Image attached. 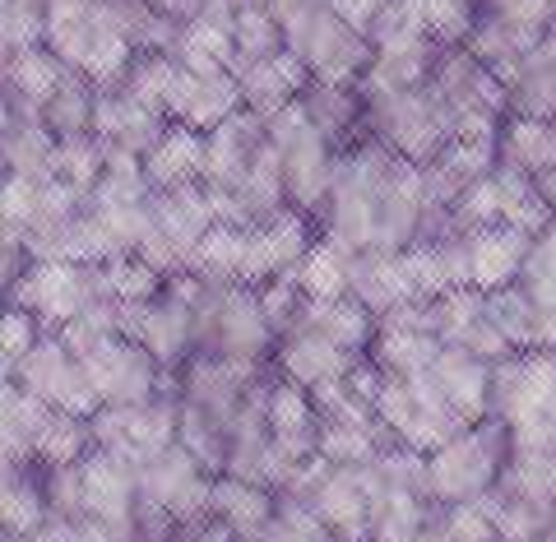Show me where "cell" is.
<instances>
[{
    "label": "cell",
    "instance_id": "cell-1",
    "mask_svg": "<svg viewBox=\"0 0 556 542\" xmlns=\"http://www.w3.org/2000/svg\"><path fill=\"white\" fill-rule=\"evenodd\" d=\"M422 93L450 139H492L501 135V116L510 112V89L468 47L445 51Z\"/></svg>",
    "mask_w": 556,
    "mask_h": 542
},
{
    "label": "cell",
    "instance_id": "cell-2",
    "mask_svg": "<svg viewBox=\"0 0 556 542\" xmlns=\"http://www.w3.org/2000/svg\"><path fill=\"white\" fill-rule=\"evenodd\" d=\"M510 427L486 417V423L459 431L437 454H427L431 468V501L437 505H473L492 496L510 468Z\"/></svg>",
    "mask_w": 556,
    "mask_h": 542
},
{
    "label": "cell",
    "instance_id": "cell-3",
    "mask_svg": "<svg viewBox=\"0 0 556 542\" xmlns=\"http://www.w3.org/2000/svg\"><path fill=\"white\" fill-rule=\"evenodd\" d=\"M172 445H181V394H159L139 408H102L93 417V450L116 454L130 468L153 464Z\"/></svg>",
    "mask_w": 556,
    "mask_h": 542
},
{
    "label": "cell",
    "instance_id": "cell-4",
    "mask_svg": "<svg viewBox=\"0 0 556 542\" xmlns=\"http://www.w3.org/2000/svg\"><path fill=\"white\" fill-rule=\"evenodd\" d=\"M214 474L186 445H172L153 464L139 468V511L181 524L214 519Z\"/></svg>",
    "mask_w": 556,
    "mask_h": 542
},
{
    "label": "cell",
    "instance_id": "cell-5",
    "mask_svg": "<svg viewBox=\"0 0 556 542\" xmlns=\"http://www.w3.org/2000/svg\"><path fill=\"white\" fill-rule=\"evenodd\" d=\"M10 306H24L28 316H38L47 335H61L70 320H79V311L102 297L98 269H79V265H61V260H33L28 274L14 283Z\"/></svg>",
    "mask_w": 556,
    "mask_h": 542
},
{
    "label": "cell",
    "instance_id": "cell-6",
    "mask_svg": "<svg viewBox=\"0 0 556 542\" xmlns=\"http://www.w3.org/2000/svg\"><path fill=\"white\" fill-rule=\"evenodd\" d=\"M84 371H89L93 390L102 399V408H139V404H153L167 385V371L144 343H135L126 335H116L108 343H98L89 357H79Z\"/></svg>",
    "mask_w": 556,
    "mask_h": 542
},
{
    "label": "cell",
    "instance_id": "cell-7",
    "mask_svg": "<svg viewBox=\"0 0 556 542\" xmlns=\"http://www.w3.org/2000/svg\"><path fill=\"white\" fill-rule=\"evenodd\" d=\"M367 121H371L380 144L394 149L399 159H408L413 167H427L450 144L441 116L427 102L422 89H413V93H367Z\"/></svg>",
    "mask_w": 556,
    "mask_h": 542
},
{
    "label": "cell",
    "instance_id": "cell-8",
    "mask_svg": "<svg viewBox=\"0 0 556 542\" xmlns=\"http://www.w3.org/2000/svg\"><path fill=\"white\" fill-rule=\"evenodd\" d=\"M14 380L56 413H75V417H89V423L102 413V399L93 390L89 371H84V362L61 343V335H42V343L33 348V357L20 366Z\"/></svg>",
    "mask_w": 556,
    "mask_h": 542
},
{
    "label": "cell",
    "instance_id": "cell-9",
    "mask_svg": "<svg viewBox=\"0 0 556 542\" xmlns=\"http://www.w3.org/2000/svg\"><path fill=\"white\" fill-rule=\"evenodd\" d=\"M556 404V353H515L492 366V417L529 427Z\"/></svg>",
    "mask_w": 556,
    "mask_h": 542
},
{
    "label": "cell",
    "instance_id": "cell-10",
    "mask_svg": "<svg viewBox=\"0 0 556 542\" xmlns=\"http://www.w3.org/2000/svg\"><path fill=\"white\" fill-rule=\"evenodd\" d=\"M311 247H316V241H311V223L302 209H283V214L265 218L251 232V255H247V269H241V283L265 288L283 274H298Z\"/></svg>",
    "mask_w": 556,
    "mask_h": 542
},
{
    "label": "cell",
    "instance_id": "cell-11",
    "mask_svg": "<svg viewBox=\"0 0 556 542\" xmlns=\"http://www.w3.org/2000/svg\"><path fill=\"white\" fill-rule=\"evenodd\" d=\"M306 505L320 515V524L339 542H371L376 501L367 492V482H362V468H329Z\"/></svg>",
    "mask_w": 556,
    "mask_h": 542
},
{
    "label": "cell",
    "instance_id": "cell-12",
    "mask_svg": "<svg viewBox=\"0 0 556 542\" xmlns=\"http://www.w3.org/2000/svg\"><path fill=\"white\" fill-rule=\"evenodd\" d=\"M265 121L255 112L241 108L232 121H223V126L208 135V172H204V186L208 190H223V196H237L241 186H247L251 167H255V153L265 149Z\"/></svg>",
    "mask_w": 556,
    "mask_h": 542
},
{
    "label": "cell",
    "instance_id": "cell-13",
    "mask_svg": "<svg viewBox=\"0 0 556 542\" xmlns=\"http://www.w3.org/2000/svg\"><path fill=\"white\" fill-rule=\"evenodd\" d=\"M247 102H241V79L237 75H190L181 70L177 84H172V98H167V121L177 126H190L200 135H214L223 121H232Z\"/></svg>",
    "mask_w": 556,
    "mask_h": 542
},
{
    "label": "cell",
    "instance_id": "cell-14",
    "mask_svg": "<svg viewBox=\"0 0 556 542\" xmlns=\"http://www.w3.org/2000/svg\"><path fill=\"white\" fill-rule=\"evenodd\" d=\"M265 417H269V431L278 450H288L298 464L316 459L320 450V408L311 390H302L298 380L288 376H274L269 390H265Z\"/></svg>",
    "mask_w": 556,
    "mask_h": 542
},
{
    "label": "cell",
    "instance_id": "cell-15",
    "mask_svg": "<svg viewBox=\"0 0 556 542\" xmlns=\"http://www.w3.org/2000/svg\"><path fill=\"white\" fill-rule=\"evenodd\" d=\"M464 237H468V265H473L478 292H501L519 283V274H525L533 255L529 232H519L510 223H496V227H478V232H464Z\"/></svg>",
    "mask_w": 556,
    "mask_h": 542
},
{
    "label": "cell",
    "instance_id": "cell-16",
    "mask_svg": "<svg viewBox=\"0 0 556 542\" xmlns=\"http://www.w3.org/2000/svg\"><path fill=\"white\" fill-rule=\"evenodd\" d=\"M93 135L108 149L135 153V159H149L159 149V139L167 135V116L149 112L144 102H135L130 93H98V112H93Z\"/></svg>",
    "mask_w": 556,
    "mask_h": 542
},
{
    "label": "cell",
    "instance_id": "cell-17",
    "mask_svg": "<svg viewBox=\"0 0 556 542\" xmlns=\"http://www.w3.org/2000/svg\"><path fill=\"white\" fill-rule=\"evenodd\" d=\"M75 84H89L84 75H75L51 47H33V51H20V56H5V89L10 98L5 102H20L28 112H47L65 89Z\"/></svg>",
    "mask_w": 556,
    "mask_h": 542
},
{
    "label": "cell",
    "instance_id": "cell-18",
    "mask_svg": "<svg viewBox=\"0 0 556 542\" xmlns=\"http://www.w3.org/2000/svg\"><path fill=\"white\" fill-rule=\"evenodd\" d=\"M311 84H316V75L306 70V61L283 47L278 56L260 61L241 75V102H247V112H255L260 121H274L283 108H292Z\"/></svg>",
    "mask_w": 556,
    "mask_h": 542
},
{
    "label": "cell",
    "instance_id": "cell-19",
    "mask_svg": "<svg viewBox=\"0 0 556 542\" xmlns=\"http://www.w3.org/2000/svg\"><path fill=\"white\" fill-rule=\"evenodd\" d=\"M357 362L362 357L343 353L339 343H329L325 335H316V329H298V335H288L278 343V366H283V376L298 380L311 394L325 390V385H343L353 376Z\"/></svg>",
    "mask_w": 556,
    "mask_h": 542
},
{
    "label": "cell",
    "instance_id": "cell-20",
    "mask_svg": "<svg viewBox=\"0 0 556 542\" xmlns=\"http://www.w3.org/2000/svg\"><path fill=\"white\" fill-rule=\"evenodd\" d=\"M153 227L177 247V255L190 265V255H195L200 241L218 227V214H214V196H208V186H181V190H163L159 200H153Z\"/></svg>",
    "mask_w": 556,
    "mask_h": 542
},
{
    "label": "cell",
    "instance_id": "cell-21",
    "mask_svg": "<svg viewBox=\"0 0 556 542\" xmlns=\"http://www.w3.org/2000/svg\"><path fill=\"white\" fill-rule=\"evenodd\" d=\"M431 376L450 399V408L464 417V427H478L492 417V362L464 353V348H445L431 366Z\"/></svg>",
    "mask_w": 556,
    "mask_h": 542
},
{
    "label": "cell",
    "instance_id": "cell-22",
    "mask_svg": "<svg viewBox=\"0 0 556 542\" xmlns=\"http://www.w3.org/2000/svg\"><path fill=\"white\" fill-rule=\"evenodd\" d=\"M208 172V135L190 130V126H177L172 121L167 135L159 139V149L144 159V177L149 186L159 190H181V186H200Z\"/></svg>",
    "mask_w": 556,
    "mask_h": 542
},
{
    "label": "cell",
    "instance_id": "cell-23",
    "mask_svg": "<svg viewBox=\"0 0 556 542\" xmlns=\"http://www.w3.org/2000/svg\"><path fill=\"white\" fill-rule=\"evenodd\" d=\"M274 515H278V492H269V487L247 482V478H232V474H223L214 482V519L237 542L260 538L274 524Z\"/></svg>",
    "mask_w": 556,
    "mask_h": 542
},
{
    "label": "cell",
    "instance_id": "cell-24",
    "mask_svg": "<svg viewBox=\"0 0 556 542\" xmlns=\"http://www.w3.org/2000/svg\"><path fill=\"white\" fill-rule=\"evenodd\" d=\"M51 413L38 394H28L20 380H5V394H0V445H5V464L10 468H24L38 459V441L51 423Z\"/></svg>",
    "mask_w": 556,
    "mask_h": 542
},
{
    "label": "cell",
    "instance_id": "cell-25",
    "mask_svg": "<svg viewBox=\"0 0 556 542\" xmlns=\"http://www.w3.org/2000/svg\"><path fill=\"white\" fill-rule=\"evenodd\" d=\"M172 56H177L181 70H190V75H247V65H241V51L232 42V33H223L214 24H181L177 28V42H172Z\"/></svg>",
    "mask_w": 556,
    "mask_h": 542
},
{
    "label": "cell",
    "instance_id": "cell-26",
    "mask_svg": "<svg viewBox=\"0 0 556 542\" xmlns=\"http://www.w3.org/2000/svg\"><path fill=\"white\" fill-rule=\"evenodd\" d=\"M302 329H316V335H325L329 343H339L343 353L367 357L376 335H380V320L357 302V297H339V302H306Z\"/></svg>",
    "mask_w": 556,
    "mask_h": 542
},
{
    "label": "cell",
    "instance_id": "cell-27",
    "mask_svg": "<svg viewBox=\"0 0 556 542\" xmlns=\"http://www.w3.org/2000/svg\"><path fill=\"white\" fill-rule=\"evenodd\" d=\"M501 163L525 172V177L543 181L556 172V121H529L510 116L501 130Z\"/></svg>",
    "mask_w": 556,
    "mask_h": 542
},
{
    "label": "cell",
    "instance_id": "cell-28",
    "mask_svg": "<svg viewBox=\"0 0 556 542\" xmlns=\"http://www.w3.org/2000/svg\"><path fill=\"white\" fill-rule=\"evenodd\" d=\"M441 353H445L441 335H422V329H386V325H380V335H376L367 357L386 376L408 380V376H427L431 366H437Z\"/></svg>",
    "mask_w": 556,
    "mask_h": 542
},
{
    "label": "cell",
    "instance_id": "cell-29",
    "mask_svg": "<svg viewBox=\"0 0 556 542\" xmlns=\"http://www.w3.org/2000/svg\"><path fill=\"white\" fill-rule=\"evenodd\" d=\"M353 265H357L353 251H343L339 241L320 237L292 278L302 283L311 302H339V297H353Z\"/></svg>",
    "mask_w": 556,
    "mask_h": 542
},
{
    "label": "cell",
    "instance_id": "cell-30",
    "mask_svg": "<svg viewBox=\"0 0 556 542\" xmlns=\"http://www.w3.org/2000/svg\"><path fill=\"white\" fill-rule=\"evenodd\" d=\"M486 316H492V325L510 339L515 353H543V316H538L533 297L519 283L486 292Z\"/></svg>",
    "mask_w": 556,
    "mask_h": 542
},
{
    "label": "cell",
    "instance_id": "cell-31",
    "mask_svg": "<svg viewBox=\"0 0 556 542\" xmlns=\"http://www.w3.org/2000/svg\"><path fill=\"white\" fill-rule=\"evenodd\" d=\"M496 181H501V204H506V223L519 227V232H529L533 241L547 232V227L556 223L552 204L543 196V186H538L533 177H525V172H515L501 163L496 167Z\"/></svg>",
    "mask_w": 556,
    "mask_h": 542
},
{
    "label": "cell",
    "instance_id": "cell-32",
    "mask_svg": "<svg viewBox=\"0 0 556 542\" xmlns=\"http://www.w3.org/2000/svg\"><path fill=\"white\" fill-rule=\"evenodd\" d=\"M0 519H5V533H14V538H33L51 519L47 492L24 474V468H10L5 464V487H0Z\"/></svg>",
    "mask_w": 556,
    "mask_h": 542
},
{
    "label": "cell",
    "instance_id": "cell-33",
    "mask_svg": "<svg viewBox=\"0 0 556 542\" xmlns=\"http://www.w3.org/2000/svg\"><path fill=\"white\" fill-rule=\"evenodd\" d=\"M98 283H102V297H112L121 306H144L167 288V278L153 265H144L139 255H116L108 265H98Z\"/></svg>",
    "mask_w": 556,
    "mask_h": 542
},
{
    "label": "cell",
    "instance_id": "cell-34",
    "mask_svg": "<svg viewBox=\"0 0 556 542\" xmlns=\"http://www.w3.org/2000/svg\"><path fill=\"white\" fill-rule=\"evenodd\" d=\"M93 454V423L75 413H51V423L38 441V464L42 468H75Z\"/></svg>",
    "mask_w": 556,
    "mask_h": 542
},
{
    "label": "cell",
    "instance_id": "cell-35",
    "mask_svg": "<svg viewBox=\"0 0 556 542\" xmlns=\"http://www.w3.org/2000/svg\"><path fill=\"white\" fill-rule=\"evenodd\" d=\"M232 42L241 51V65H260L278 56L288 42H283V28H278V20L265 10V0H241V14H237V28H232Z\"/></svg>",
    "mask_w": 556,
    "mask_h": 542
},
{
    "label": "cell",
    "instance_id": "cell-36",
    "mask_svg": "<svg viewBox=\"0 0 556 542\" xmlns=\"http://www.w3.org/2000/svg\"><path fill=\"white\" fill-rule=\"evenodd\" d=\"M478 14H482L478 0H422V20H427L431 42H441L450 51L473 38Z\"/></svg>",
    "mask_w": 556,
    "mask_h": 542
},
{
    "label": "cell",
    "instance_id": "cell-37",
    "mask_svg": "<svg viewBox=\"0 0 556 542\" xmlns=\"http://www.w3.org/2000/svg\"><path fill=\"white\" fill-rule=\"evenodd\" d=\"M42 335L47 329L38 325V316H28L24 306H5V316H0V371H5V380L20 376V366L33 357Z\"/></svg>",
    "mask_w": 556,
    "mask_h": 542
},
{
    "label": "cell",
    "instance_id": "cell-38",
    "mask_svg": "<svg viewBox=\"0 0 556 542\" xmlns=\"http://www.w3.org/2000/svg\"><path fill=\"white\" fill-rule=\"evenodd\" d=\"M422 38H431L427 20H422V0H390L386 14H380L376 28H371V47L376 51L408 47V42H422Z\"/></svg>",
    "mask_w": 556,
    "mask_h": 542
},
{
    "label": "cell",
    "instance_id": "cell-39",
    "mask_svg": "<svg viewBox=\"0 0 556 542\" xmlns=\"http://www.w3.org/2000/svg\"><path fill=\"white\" fill-rule=\"evenodd\" d=\"M38 204H42V181L5 172V186H0V218H5V232H28L33 218H38Z\"/></svg>",
    "mask_w": 556,
    "mask_h": 542
},
{
    "label": "cell",
    "instance_id": "cell-40",
    "mask_svg": "<svg viewBox=\"0 0 556 542\" xmlns=\"http://www.w3.org/2000/svg\"><path fill=\"white\" fill-rule=\"evenodd\" d=\"M445 524L455 542H496V519L482 501L473 505H445Z\"/></svg>",
    "mask_w": 556,
    "mask_h": 542
},
{
    "label": "cell",
    "instance_id": "cell-41",
    "mask_svg": "<svg viewBox=\"0 0 556 542\" xmlns=\"http://www.w3.org/2000/svg\"><path fill=\"white\" fill-rule=\"evenodd\" d=\"M386 5L390 0H329V10H334L353 33H362L367 42H371V28H376L380 14H386Z\"/></svg>",
    "mask_w": 556,
    "mask_h": 542
},
{
    "label": "cell",
    "instance_id": "cell-42",
    "mask_svg": "<svg viewBox=\"0 0 556 542\" xmlns=\"http://www.w3.org/2000/svg\"><path fill=\"white\" fill-rule=\"evenodd\" d=\"M28 542H84V538H79V529L70 519H47Z\"/></svg>",
    "mask_w": 556,
    "mask_h": 542
},
{
    "label": "cell",
    "instance_id": "cell-43",
    "mask_svg": "<svg viewBox=\"0 0 556 542\" xmlns=\"http://www.w3.org/2000/svg\"><path fill=\"white\" fill-rule=\"evenodd\" d=\"M538 186H543V196H547V204H552V214H556V172H552V177H543V181H538Z\"/></svg>",
    "mask_w": 556,
    "mask_h": 542
},
{
    "label": "cell",
    "instance_id": "cell-44",
    "mask_svg": "<svg viewBox=\"0 0 556 542\" xmlns=\"http://www.w3.org/2000/svg\"><path fill=\"white\" fill-rule=\"evenodd\" d=\"M538 241H543V247H547V251H556V223H552V227H547V232H543V237H538Z\"/></svg>",
    "mask_w": 556,
    "mask_h": 542
},
{
    "label": "cell",
    "instance_id": "cell-45",
    "mask_svg": "<svg viewBox=\"0 0 556 542\" xmlns=\"http://www.w3.org/2000/svg\"><path fill=\"white\" fill-rule=\"evenodd\" d=\"M0 542H28V538H14V533H5V538H0Z\"/></svg>",
    "mask_w": 556,
    "mask_h": 542
},
{
    "label": "cell",
    "instance_id": "cell-46",
    "mask_svg": "<svg viewBox=\"0 0 556 542\" xmlns=\"http://www.w3.org/2000/svg\"><path fill=\"white\" fill-rule=\"evenodd\" d=\"M552 20H556V0H552Z\"/></svg>",
    "mask_w": 556,
    "mask_h": 542
}]
</instances>
